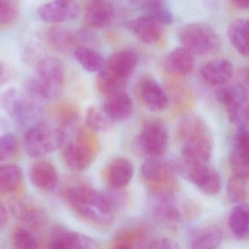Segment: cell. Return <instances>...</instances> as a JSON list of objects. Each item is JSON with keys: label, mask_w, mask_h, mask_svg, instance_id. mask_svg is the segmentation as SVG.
Wrapping results in <instances>:
<instances>
[{"label": "cell", "mask_w": 249, "mask_h": 249, "mask_svg": "<svg viewBox=\"0 0 249 249\" xmlns=\"http://www.w3.org/2000/svg\"><path fill=\"white\" fill-rule=\"evenodd\" d=\"M146 14L149 15L163 25L171 24L174 20L172 12L164 0H146L144 4Z\"/></svg>", "instance_id": "cell-35"}, {"label": "cell", "mask_w": 249, "mask_h": 249, "mask_svg": "<svg viewBox=\"0 0 249 249\" xmlns=\"http://www.w3.org/2000/svg\"><path fill=\"white\" fill-rule=\"evenodd\" d=\"M40 99L15 89L5 91L0 96L1 108L20 127H27L35 124L40 113Z\"/></svg>", "instance_id": "cell-4"}, {"label": "cell", "mask_w": 249, "mask_h": 249, "mask_svg": "<svg viewBox=\"0 0 249 249\" xmlns=\"http://www.w3.org/2000/svg\"><path fill=\"white\" fill-rule=\"evenodd\" d=\"M146 232L143 229H132L121 232L116 237L114 244L115 248H132L133 245L143 241Z\"/></svg>", "instance_id": "cell-39"}, {"label": "cell", "mask_w": 249, "mask_h": 249, "mask_svg": "<svg viewBox=\"0 0 249 249\" xmlns=\"http://www.w3.org/2000/svg\"><path fill=\"white\" fill-rule=\"evenodd\" d=\"M232 5L238 10H249V0H230Z\"/></svg>", "instance_id": "cell-44"}, {"label": "cell", "mask_w": 249, "mask_h": 249, "mask_svg": "<svg viewBox=\"0 0 249 249\" xmlns=\"http://www.w3.org/2000/svg\"><path fill=\"white\" fill-rule=\"evenodd\" d=\"M155 213L162 220L170 222H180L190 216V206L176 198L174 193L155 194Z\"/></svg>", "instance_id": "cell-12"}, {"label": "cell", "mask_w": 249, "mask_h": 249, "mask_svg": "<svg viewBox=\"0 0 249 249\" xmlns=\"http://www.w3.org/2000/svg\"><path fill=\"white\" fill-rule=\"evenodd\" d=\"M222 234L215 226H206L199 228L192 233L190 246L194 249H213L220 245Z\"/></svg>", "instance_id": "cell-26"}, {"label": "cell", "mask_w": 249, "mask_h": 249, "mask_svg": "<svg viewBox=\"0 0 249 249\" xmlns=\"http://www.w3.org/2000/svg\"><path fill=\"white\" fill-rule=\"evenodd\" d=\"M10 210L16 219L32 228H40L46 222L45 212L27 199H16L10 203Z\"/></svg>", "instance_id": "cell-17"}, {"label": "cell", "mask_w": 249, "mask_h": 249, "mask_svg": "<svg viewBox=\"0 0 249 249\" xmlns=\"http://www.w3.org/2000/svg\"><path fill=\"white\" fill-rule=\"evenodd\" d=\"M19 10L18 0H0V27L13 23L18 16Z\"/></svg>", "instance_id": "cell-38"}, {"label": "cell", "mask_w": 249, "mask_h": 249, "mask_svg": "<svg viewBox=\"0 0 249 249\" xmlns=\"http://www.w3.org/2000/svg\"><path fill=\"white\" fill-rule=\"evenodd\" d=\"M31 182L39 190L50 191L58 181L56 168L49 161L41 160L32 165L29 171Z\"/></svg>", "instance_id": "cell-22"}, {"label": "cell", "mask_w": 249, "mask_h": 249, "mask_svg": "<svg viewBox=\"0 0 249 249\" xmlns=\"http://www.w3.org/2000/svg\"><path fill=\"white\" fill-rule=\"evenodd\" d=\"M103 108L112 121H124L132 115L133 101L127 93L121 91L107 96Z\"/></svg>", "instance_id": "cell-23"}, {"label": "cell", "mask_w": 249, "mask_h": 249, "mask_svg": "<svg viewBox=\"0 0 249 249\" xmlns=\"http://www.w3.org/2000/svg\"><path fill=\"white\" fill-rule=\"evenodd\" d=\"M216 99L225 108L249 99L247 87L241 84H227L219 86L216 91Z\"/></svg>", "instance_id": "cell-31"}, {"label": "cell", "mask_w": 249, "mask_h": 249, "mask_svg": "<svg viewBox=\"0 0 249 249\" xmlns=\"http://www.w3.org/2000/svg\"><path fill=\"white\" fill-rule=\"evenodd\" d=\"M230 163L235 175L249 178V128L238 127Z\"/></svg>", "instance_id": "cell-14"}, {"label": "cell", "mask_w": 249, "mask_h": 249, "mask_svg": "<svg viewBox=\"0 0 249 249\" xmlns=\"http://www.w3.org/2000/svg\"><path fill=\"white\" fill-rule=\"evenodd\" d=\"M139 94L146 108L152 111H160L168 106L169 97L157 80L146 78L141 82Z\"/></svg>", "instance_id": "cell-19"}, {"label": "cell", "mask_w": 249, "mask_h": 249, "mask_svg": "<svg viewBox=\"0 0 249 249\" xmlns=\"http://www.w3.org/2000/svg\"><path fill=\"white\" fill-rule=\"evenodd\" d=\"M228 119L238 127H249V99L225 108Z\"/></svg>", "instance_id": "cell-36"}, {"label": "cell", "mask_w": 249, "mask_h": 249, "mask_svg": "<svg viewBox=\"0 0 249 249\" xmlns=\"http://www.w3.org/2000/svg\"><path fill=\"white\" fill-rule=\"evenodd\" d=\"M22 181V171L13 164H0V193L8 194L16 191Z\"/></svg>", "instance_id": "cell-30"}, {"label": "cell", "mask_w": 249, "mask_h": 249, "mask_svg": "<svg viewBox=\"0 0 249 249\" xmlns=\"http://www.w3.org/2000/svg\"><path fill=\"white\" fill-rule=\"evenodd\" d=\"M74 54L80 65L90 73H99L106 64L103 56L92 48L79 47L74 50Z\"/></svg>", "instance_id": "cell-32"}, {"label": "cell", "mask_w": 249, "mask_h": 249, "mask_svg": "<svg viewBox=\"0 0 249 249\" xmlns=\"http://www.w3.org/2000/svg\"><path fill=\"white\" fill-rule=\"evenodd\" d=\"M168 144V132L162 123L150 121L143 126L139 135V145L143 153L150 157H158L165 153Z\"/></svg>", "instance_id": "cell-9"}, {"label": "cell", "mask_w": 249, "mask_h": 249, "mask_svg": "<svg viewBox=\"0 0 249 249\" xmlns=\"http://www.w3.org/2000/svg\"><path fill=\"white\" fill-rule=\"evenodd\" d=\"M233 65L226 58H214L205 63L200 70L203 80L212 86H224L233 76Z\"/></svg>", "instance_id": "cell-16"}, {"label": "cell", "mask_w": 249, "mask_h": 249, "mask_svg": "<svg viewBox=\"0 0 249 249\" xmlns=\"http://www.w3.org/2000/svg\"><path fill=\"white\" fill-rule=\"evenodd\" d=\"M93 133L90 129L80 130L75 141L65 145L64 159L73 171H83L93 162L98 150V141Z\"/></svg>", "instance_id": "cell-6"}, {"label": "cell", "mask_w": 249, "mask_h": 249, "mask_svg": "<svg viewBox=\"0 0 249 249\" xmlns=\"http://www.w3.org/2000/svg\"><path fill=\"white\" fill-rule=\"evenodd\" d=\"M127 81V79L118 76L105 66L99 72L96 78V86L101 93L109 96L112 94L124 91Z\"/></svg>", "instance_id": "cell-29"}, {"label": "cell", "mask_w": 249, "mask_h": 249, "mask_svg": "<svg viewBox=\"0 0 249 249\" xmlns=\"http://www.w3.org/2000/svg\"><path fill=\"white\" fill-rule=\"evenodd\" d=\"M18 150L17 139L12 134L0 136V164L11 159Z\"/></svg>", "instance_id": "cell-40"}, {"label": "cell", "mask_w": 249, "mask_h": 249, "mask_svg": "<svg viewBox=\"0 0 249 249\" xmlns=\"http://www.w3.org/2000/svg\"><path fill=\"white\" fill-rule=\"evenodd\" d=\"M241 78L244 82V84L249 89V66L244 67L241 71Z\"/></svg>", "instance_id": "cell-45"}, {"label": "cell", "mask_w": 249, "mask_h": 249, "mask_svg": "<svg viewBox=\"0 0 249 249\" xmlns=\"http://www.w3.org/2000/svg\"><path fill=\"white\" fill-rule=\"evenodd\" d=\"M181 142L183 161L187 166L207 163L212 157L213 141L209 130Z\"/></svg>", "instance_id": "cell-8"}, {"label": "cell", "mask_w": 249, "mask_h": 249, "mask_svg": "<svg viewBox=\"0 0 249 249\" xmlns=\"http://www.w3.org/2000/svg\"><path fill=\"white\" fill-rule=\"evenodd\" d=\"M247 179L248 178L235 174L230 178L227 187V193L231 202L236 204L246 203L248 197Z\"/></svg>", "instance_id": "cell-34"}, {"label": "cell", "mask_w": 249, "mask_h": 249, "mask_svg": "<svg viewBox=\"0 0 249 249\" xmlns=\"http://www.w3.org/2000/svg\"><path fill=\"white\" fill-rule=\"evenodd\" d=\"M80 8L74 0H53L38 9L39 18L53 24L74 20L78 16Z\"/></svg>", "instance_id": "cell-11"}, {"label": "cell", "mask_w": 249, "mask_h": 249, "mask_svg": "<svg viewBox=\"0 0 249 249\" xmlns=\"http://www.w3.org/2000/svg\"><path fill=\"white\" fill-rule=\"evenodd\" d=\"M187 175L191 182L206 195H216L222 186L221 177L215 168L206 164L187 166Z\"/></svg>", "instance_id": "cell-10"}, {"label": "cell", "mask_w": 249, "mask_h": 249, "mask_svg": "<svg viewBox=\"0 0 249 249\" xmlns=\"http://www.w3.org/2000/svg\"><path fill=\"white\" fill-rule=\"evenodd\" d=\"M134 173L133 164L125 158L114 159L105 170V178L110 188L124 189L131 181Z\"/></svg>", "instance_id": "cell-20"}, {"label": "cell", "mask_w": 249, "mask_h": 249, "mask_svg": "<svg viewBox=\"0 0 249 249\" xmlns=\"http://www.w3.org/2000/svg\"><path fill=\"white\" fill-rule=\"evenodd\" d=\"M183 47L194 55L206 56L215 54L220 50V37L211 25L193 23L183 26L178 34Z\"/></svg>", "instance_id": "cell-5"}, {"label": "cell", "mask_w": 249, "mask_h": 249, "mask_svg": "<svg viewBox=\"0 0 249 249\" xmlns=\"http://www.w3.org/2000/svg\"><path fill=\"white\" fill-rule=\"evenodd\" d=\"M228 37L232 46L246 58H249V19H238L228 27Z\"/></svg>", "instance_id": "cell-25"}, {"label": "cell", "mask_w": 249, "mask_h": 249, "mask_svg": "<svg viewBox=\"0 0 249 249\" xmlns=\"http://www.w3.org/2000/svg\"><path fill=\"white\" fill-rule=\"evenodd\" d=\"M115 17L114 6L108 0H91L85 11L86 23L95 29H102L112 24Z\"/></svg>", "instance_id": "cell-18"}, {"label": "cell", "mask_w": 249, "mask_h": 249, "mask_svg": "<svg viewBox=\"0 0 249 249\" xmlns=\"http://www.w3.org/2000/svg\"><path fill=\"white\" fill-rule=\"evenodd\" d=\"M129 30L136 38L146 45H153L163 35L164 25L148 14L135 18L127 23Z\"/></svg>", "instance_id": "cell-15"}, {"label": "cell", "mask_w": 249, "mask_h": 249, "mask_svg": "<svg viewBox=\"0 0 249 249\" xmlns=\"http://www.w3.org/2000/svg\"><path fill=\"white\" fill-rule=\"evenodd\" d=\"M48 247L56 249H93L98 246L90 237L58 226L51 232Z\"/></svg>", "instance_id": "cell-13"}, {"label": "cell", "mask_w": 249, "mask_h": 249, "mask_svg": "<svg viewBox=\"0 0 249 249\" xmlns=\"http://www.w3.org/2000/svg\"><path fill=\"white\" fill-rule=\"evenodd\" d=\"M138 57L131 50H121L114 53L109 57L105 67L115 74L128 80L136 70Z\"/></svg>", "instance_id": "cell-24"}, {"label": "cell", "mask_w": 249, "mask_h": 249, "mask_svg": "<svg viewBox=\"0 0 249 249\" xmlns=\"http://www.w3.org/2000/svg\"><path fill=\"white\" fill-rule=\"evenodd\" d=\"M142 178L155 194L173 192L175 180L171 167L156 158H149L141 168Z\"/></svg>", "instance_id": "cell-7"}, {"label": "cell", "mask_w": 249, "mask_h": 249, "mask_svg": "<svg viewBox=\"0 0 249 249\" xmlns=\"http://www.w3.org/2000/svg\"><path fill=\"white\" fill-rule=\"evenodd\" d=\"M228 225L234 236L242 238L249 230V206L246 203H238L231 211Z\"/></svg>", "instance_id": "cell-28"}, {"label": "cell", "mask_w": 249, "mask_h": 249, "mask_svg": "<svg viewBox=\"0 0 249 249\" xmlns=\"http://www.w3.org/2000/svg\"><path fill=\"white\" fill-rule=\"evenodd\" d=\"M67 137L61 127L36 122L27 128L23 138L25 150L30 157L39 159L64 145Z\"/></svg>", "instance_id": "cell-2"}, {"label": "cell", "mask_w": 249, "mask_h": 249, "mask_svg": "<svg viewBox=\"0 0 249 249\" xmlns=\"http://www.w3.org/2000/svg\"><path fill=\"white\" fill-rule=\"evenodd\" d=\"M196 64L194 54L184 47L176 48L165 59L167 73L175 76H184L193 71Z\"/></svg>", "instance_id": "cell-21"}, {"label": "cell", "mask_w": 249, "mask_h": 249, "mask_svg": "<svg viewBox=\"0 0 249 249\" xmlns=\"http://www.w3.org/2000/svg\"><path fill=\"white\" fill-rule=\"evenodd\" d=\"M10 78V68L0 60V86L5 84Z\"/></svg>", "instance_id": "cell-42"}, {"label": "cell", "mask_w": 249, "mask_h": 249, "mask_svg": "<svg viewBox=\"0 0 249 249\" xmlns=\"http://www.w3.org/2000/svg\"><path fill=\"white\" fill-rule=\"evenodd\" d=\"M37 75V78L31 79L29 83L42 99H55L61 95L65 80V68L59 58H42L38 64Z\"/></svg>", "instance_id": "cell-3"}, {"label": "cell", "mask_w": 249, "mask_h": 249, "mask_svg": "<svg viewBox=\"0 0 249 249\" xmlns=\"http://www.w3.org/2000/svg\"><path fill=\"white\" fill-rule=\"evenodd\" d=\"M147 248L155 249H174L178 248L177 244L168 238H158L149 243Z\"/></svg>", "instance_id": "cell-41"}, {"label": "cell", "mask_w": 249, "mask_h": 249, "mask_svg": "<svg viewBox=\"0 0 249 249\" xmlns=\"http://www.w3.org/2000/svg\"><path fill=\"white\" fill-rule=\"evenodd\" d=\"M64 197L73 212L86 223L100 228L112 223L117 209L107 191L100 192L86 186H76L67 190Z\"/></svg>", "instance_id": "cell-1"}, {"label": "cell", "mask_w": 249, "mask_h": 249, "mask_svg": "<svg viewBox=\"0 0 249 249\" xmlns=\"http://www.w3.org/2000/svg\"><path fill=\"white\" fill-rule=\"evenodd\" d=\"M7 221H8V214H7L5 206L0 201V230L5 228Z\"/></svg>", "instance_id": "cell-43"}, {"label": "cell", "mask_w": 249, "mask_h": 249, "mask_svg": "<svg viewBox=\"0 0 249 249\" xmlns=\"http://www.w3.org/2000/svg\"><path fill=\"white\" fill-rule=\"evenodd\" d=\"M86 125L94 133H105L112 127L113 121L107 115L103 107L91 106L86 113Z\"/></svg>", "instance_id": "cell-33"}, {"label": "cell", "mask_w": 249, "mask_h": 249, "mask_svg": "<svg viewBox=\"0 0 249 249\" xmlns=\"http://www.w3.org/2000/svg\"><path fill=\"white\" fill-rule=\"evenodd\" d=\"M45 37L49 46L58 52L68 51L75 42L74 35L70 29L57 24L50 26Z\"/></svg>", "instance_id": "cell-27"}, {"label": "cell", "mask_w": 249, "mask_h": 249, "mask_svg": "<svg viewBox=\"0 0 249 249\" xmlns=\"http://www.w3.org/2000/svg\"><path fill=\"white\" fill-rule=\"evenodd\" d=\"M12 244L15 249H35L38 248V241L36 237L29 230L18 228L13 232Z\"/></svg>", "instance_id": "cell-37"}]
</instances>
